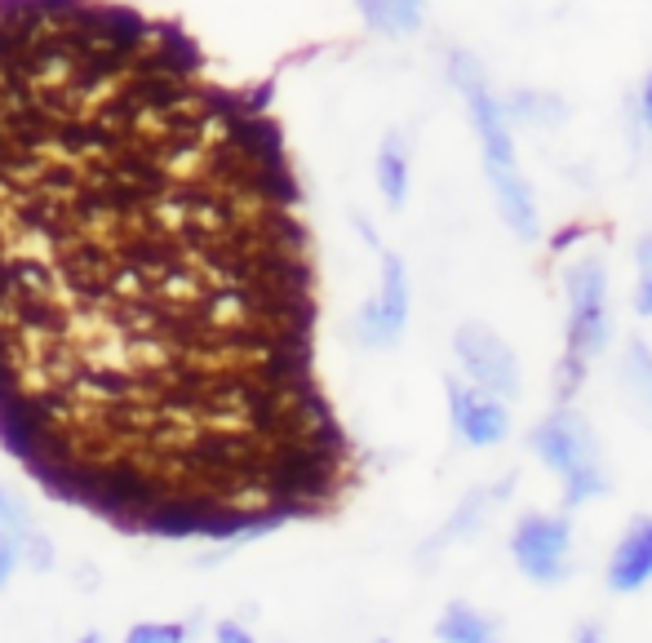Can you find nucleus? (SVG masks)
I'll use <instances>...</instances> for the list:
<instances>
[{
	"instance_id": "7ed1b4c3",
	"label": "nucleus",
	"mask_w": 652,
	"mask_h": 643,
	"mask_svg": "<svg viewBox=\"0 0 652 643\" xmlns=\"http://www.w3.org/2000/svg\"><path fill=\"white\" fill-rule=\"evenodd\" d=\"M563 297H568V341L563 355L590 364L612 341V315H608V262L603 253L585 248L563 271Z\"/></svg>"
},
{
	"instance_id": "a211bd4d",
	"label": "nucleus",
	"mask_w": 652,
	"mask_h": 643,
	"mask_svg": "<svg viewBox=\"0 0 652 643\" xmlns=\"http://www.w3.org/2000/svg\"><path fill=\"white\" fill-rule=\"evenodd\" d=\"M191 630L182 621H142L124 634V643H186Z\"/></svg>"
},
{
	"instance_id": "f8f14e48",
	"label": "nucleus",
	"mask_w": 652,
	"mask_h": 643,
	"mask_svg": "<svg viewBox=\"0 0 652 643\" xmlns=\"http://www.w3.org/2000/svg\"><path fill=\"white\" fill-rule=\"evenodd\" d=\"M617 377H621V399L625 408L652 426V346L643 337H630L625 350H621V364H617Z\"/></svg>"
},
{
	"instance_id": "9b49d317",
	"label": "nucleus",
	"mask_w": 652,
	"mask_h": 643,
	"mask_svg": "<svg viewBox=\"0 0 652 643\" xmlns=\"http://www.w3.org/2000/svg\"><path fill=\"white\" fill-rule=\"evenodd\" d=\"M510 488H515V474H506V479H497V483H488V488H475V492H466V501L457 506V514L426 541V550L421 554H435V550H444V545H452V541H461V537H475L479 528H483V519L510 497Z\"/></svg>"
},
{
	"instance_id": "0eeeda50",
	"label": "nucleus",
	"mask_w": 652,
	"mask_h": 643,
	"mask_svg": "<svg viewBox=\"0 0 652 643\" xmlns=\"http://www.w3.org/2000/svg\"><path fill=\"white\" fill-rule=\"evenodd\" d=\"M444 386H448V417H452V430H457L461 443L497 448V443L510 439V408H506V399L483 395V390H475L470 381H457V377H448Z\"/></svg>"
},
{
	"instance_id": "39448f33",
	"label": "nucleus",
	"mask_w": 652,
	"mask_h": 643,
	"mask_svg": "<svg viewBox=\"0 0 652 643\" xmlns=\"http://www.w3.org/2000/svg\"><path fill=\"white\" fill-rule=\"evenodd\" d=\"M510 559L537 585H559L572 576V523L563 514L528 510L510 528Z\"/></svg>"
},
{
	"instance_id": "ddd939ff",
	"label": "nucleus",
	"mask_w": 652,
	"mask_h": 643,
	"mask_svg": "<svg viewBox=\"0 0 652 643\" xmlns=\"http://www.w3.org/2000/svg\"><path fill=\"white\" fill-rule=\"evenodd\" d=\"M501 111L510 120V129H554L568 120V102L550 89H510L501 98Z\"/></svg>"
},
{
	"instance_id": "aec40b11",
	"label": "nucleus",
	"mask_w": 652,
	"mask_h": 643,
	"mask_svg": "<svg viewBox=\"0 0 652 643\" xmlns=\"http://www.w3.org/2000/svg\"><path fill=\"white\" fill-rule=\"evenodd\" d=\"M13 559H18L13 541H4V537H0V590H4V585H9V576H13Z\"/></svg>"
},
{
	"instance_id": "423d86ee",
	"label": "nucleus",
	"mask_w": 652,
	"mask_h": 643,
	"mask_svg": "<svg viewBox=\"0 0 652 643\" xmlns=\"http://www.w3.org/2000/svg\"><path fill=\"white\" fill-rule=\"evenodd\" d=\"M452 350H457V364L466 372V381L483 395H497V399H515L519 395V359L510 350V341L479 324V319H466L457 333H452Z\"/></svg>"
},
{
	"instance_id": "5701e85b",
	"label": "nucleus",
	"mask_w": 652,
	"mask_h": 643,
	"mask_svg": "<svg viewBox=\"0 0 652 643\" xmlns=\"http://www.w3.org/2000/svg\"><path fill=\"white\" fill-rule=\"evenodd\" d=\"M80 643H102V634H80Z\"/></svg>"
},
{
	"instance_id": "6e6552de",
	"label": "nucleus",
	"mask_w": 652,
	"mask_h": 643,
	"mask_svg": "<svg viewBox=\"0 0 652 643\" xmlns=\"http://www.w3.org/2000/svg\"><path fill=\"white\" fill-rule=\"evenodd\" d=\"M408 324V275H404V262L386 253V279H381V293L364 306L359 315V337L368 346H390Z\"/></svg>"
},
{
	"instance_id": "20e7f679",
	"label": "nucleus",
	"mask_w": 652,
	"mask_h": 643,
	"mask_svg": "<svg viewBox=\"0 0 652 643\" xmlns=\"http://www.w3.org/2000/svg\"><path fill=\"white\" fill-rule=\"evenodd\" d=\"M448 80L452 89L461 93L466 102V115H470V129L479 137V160H483V173H506V169H519L515 164V129L501 111V98L492 93L488 84V71L475 53L457 49L448 58Z\"/></svg>"
},
{
	"instance_id": "f3484780",
	"label": "nucleus",
	"mask_w": 652,
	"mask_h": 643,
	"mask_svg": "<svg viewBox=\"0 0 652 643\" xmlns=\"http://www.w3.org/2000/svg\"><path fill=\"white\" fill-rule=\"evenodd\" d=\"M634 266H639V284H634V315L652 319V231L639 235L634 244Z\"/></svg>"
},
{
	"instance_id": "412c9836",
	"label": "nucleus",
	"mask_w": 652,
	"mask_h": 643,
	"mask_svg": "<svg viewBox=\"0 0 652 643\" xmlns=\"http://www.w3.org/2000/svg\"><path fill=\"white\" fill-rule=\"evenodd\" d=\"M639 120H643V129L652 133V71H648V80H643V89H639Z\"/></svg>"
},
{
	"instance_id": "4be33fe9",
	"label": "nucleus",
	"mask_w": 652,
	"mask_h": 643,
	"mask_svg": "<svg viewBox=\"0 0 652 643\" xmlns=\"http://www.w3.org/2000/svg\"><path fill=\"white\" fill-rule=\"evenodd\" d=\"M572 643H603V634H599L594 625H577V634H572Z\"/></svg>"
},
{
	"instance_id": "f03ea898",
	"label": "nucleus",
	"mask_w": 652,
	"mask_h": 643,
	"mask_svg": "<svg viewBox=\"0 0 652 643\" xmlns=\"http://www.w3.org/2000/svg\"><path fill=\"white\" fill-rule=\"evenodd\" d=\"M528 443L541 457V466H550L563 479V506L568 510H577L590 497H603L608 492V466H603L599 439H594L590 421L572 404H559L554 412H546L532 426Z\"/></svg>"
},
{
	"instance_id": "dca6fc26",
	"label": "nucleus",
	"mask_w": 652,
	"mask_h": 643,
	"mask_svg": "<svg viewBox=\"0 0 652 643\" xmlns=\"http://www.w3.org/2000/svg\"><path fill=\"white\" fill-rule=\"evenodd\" d=\"M377 182H381V191H386L390 204H404V191H408V155H404L399 137H390L381 146V155H377Z\"/></svg>"
},
{
	"instance_id": "f257e3e1",
	"label": "nucleus",
	"mask_w": 652,
	"mask_h": 643,
	"mask_svg": "<svg viewBox=\"0 0 652 643\" xmlns=\"http://www.w3.org/2000/svg\"><path fill=\"white\" fill-rule=\"evenodd\" d=\"M284 133L191 31L0 0V443L137 537L324 514L350 443L315 381Z\"/></svg>"
},
{
	"instance_id": "6ab92c4d",
	"label": "nucleus",
	"mask_w": 652,
	"mask_h": 643,
	"mask_svg": "<svg viewBox=\"0 0 652 643\" xmlns=\"http://www.w3.org/2000/svg\"><path fill=\"white\" fill-rule=\"evenodd\" d=\"M213 639H217V643H253V634H248L244 625H235V621H217Z\"/></svg>"
},
{
	"instance_id": "2eb2a0df",
	"label": "nucleus",
	"mask_w": 652,
	"mask_h": 643,
	"mask_svg": "<svg viewBox=\"0 0 652 643\" xmlns=\"http://www.w3.org/2000/svg\"><path fill=\"white\" fill-rule=\"evenodd\" d=\"M364 13L377 31H390V35L421 27V0H364Z\"/></svg>"
},
{
	"instance_id": "1a4fd4ad",
	"label": "nucleus",
	"mask_w": 652,
	"mask_h": 643,
	"mask_svg": "<svg viewBox=\"0 0 652 643\" xmlns=\"http://www.w3.org/2000/svg\"><path fill=\"white\" fill-rule=\"evenodd\" d=\"M652 581V514H639L608 559V590L634 594Z\"/></svg>"
},
{
	"instance_id": "4468645a",
	"label": "nucleus",
	"mask_w": 652,
	"mask_h": 643,
	"mask_svg": "<svg viewBox=\"0 0 652 643\" xmlns=\"http://www.w3.org/2000/svg\"><path fill=\"white\" fill-rule=\"evenodd\" d=\"M435 639L439 643H501V625L492 616H483L479 608L452 599L439 616H435Z\"/></svg>"
},
{
	"instance_id": "9d476101",
	"label": "nucleus",
	"mask_w": 652,
	"mask_h": 643,
	"mask_svg": "<svg viewBox=\"0 0 652 643\" xmlns=\"http://www.w3.org/2000/svg\"><path fill=\"white\" fill-rule=\"evenodd\" d=\"M488 186H492V204H497L501 222L510 226V235L532 244L541 235V208H537V195H532L528 177L519 169H506V173H488Z\"/></svg>"
},
{
	"instance_id": "b1692460",
	"label": "nucleus",
	"mask_w": 652,
	"mask_h": 643,
	"mask_svg": "<svg viewBox=\"0 0 652 643\" xmlns=\"http://www.w3.org/2000/svg\"><path fill=\"white\" fill-rule=\"evenodd\" d=\"M377 643H390V639H377Z\"/></svg>"
}]
</instances>
